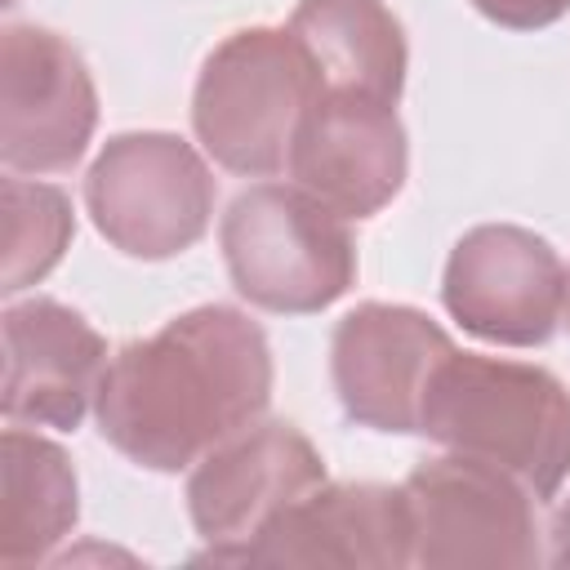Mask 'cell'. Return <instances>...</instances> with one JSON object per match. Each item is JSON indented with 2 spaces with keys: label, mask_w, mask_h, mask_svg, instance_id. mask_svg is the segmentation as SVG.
Wrapping results in <instances>:
<instances>
[{
  "label": "cell",
  "mask_w": 570,
  "mask_h": 570,
  "mask_svg": "<svg viewBox=\"0 0 570 570\" xmlns=\"http://www.w3.org/2000/svg\"><path fill=\"white\" fill-rule=\"evenodd\" d=\"M107 374L102 334L58 298L4 307V419L31 428H80Z\"/></svg>",
  "instance_id": "4fadbf2b"
},
{
  "label": "cell",
  "mask_w": 570,
  "mask_h": 570,
  "mask_svg": "<svg viewBox=\"0 0 570 570\" xmlns=\"http://www.w3.org/2000/svg\"><path fill=\"white\" fill-rule=\"evenodd\" d=\"M0 191H4V276H0V289L18 294L58 267V258L71 245L76 218H71V200L62 187L9 174Z\"/></svg>",
  "instance_id": "2e32d148"
},
{
  "label": "cell",
  "mask_w": 570,
  "mask_h": 570,
  "mask_svg": "<svg viewBox=\"0 0 570 570\" xmlns=\"http://www.w3.org/2000/svg\"><path fill=\"white\" fill-rule=\"evenodd\" d=\"M0 485H4L0 561L4 566L45 561L80 517V490L67 450L13 423L0 441Z\"/></svg>",
  "instance_id": "9a60e30c"
},
{
  "label": "cell",
  "mask_w": 570,
  "mask_h": 570,
  "mask_svg": "<svg viewBox=\"0 0 570 570\" xmlns=\"http://www.w3.org/2000/svg\"><path fill=\"white\" fill-rule=\"evenodd\" d=\"M316 485H325V459L294 423L272 419L227 436L196 463L187 481L191 525L209 543L200 561L232 566L236 552L254 543L272 517H281Z\"/></svg>",
  "instance_id": "52a82bcc"
},
{
  "label": "cell",
  "mask_w": 570,
  "mask_h": 570,
  "mask_svg": "<svg viewBox=\"0 0 570 570\" xmlns=\"http://www.w3.org/2000/svg\"><path fill=\"white\" fill-rule=\"evenodd\" d=\"M552 561L557 566H570V499L561 503V512L552 521Z\"/></svg>",
  "instance_id": "ac0fdd59"
},
{
  "label": "cell",
  "mask_w": 570,
  "mask_h": 570,
  "mask_svg": "<svg viewBox=\"0 0 570 570\" xmlns=\"http://www.w3.org/2000/svg\"><path fill=\"white\" fill-rule=\"evenodd\" d=\"M98 125L85 58L45 27L13 22L0 40V160L13 174L71 169Z\"/></svg>",
  "instance_id": "9c48e42d"
},
{
  "label": "cell",
  "mask_w": 570,
  "mask_h": 570,
  "mask_svg": "<svg viewBox=\"0 0 570 570\" xmlns=\"http://www.w3.org/2000/svg\"><path fill=\"white\" fill-rule=\"evenodd\" d=\"M227 276L263 312L307 316L343 298L356 281L347 218L298 183H258L240 191L218 227Z\"/></svg>",
  "instance_id": "3957f363"
},
{
  "label": "cell",
  "mask_w": 570,
  "mask_h": 570,
  "mask_svg": "<svg viewBox=\"0 0 570 570\" xmlns=\"http://www.w3.org/2000/svg\"><path fill=\"white\" fill-rule=\"evenodd\" d=\"M401 490L414 525V566H534L543 557L534 494L485 459L450 450L419 463Z\"/></svg>",
  "instance_id": "8992f818"
},
{
  "label": "cell",
  "mask_w": 570,
  "mask_h": 570,
  "mask_svg": "<svg viewBox=\"0 0 570 570\" xmlns=\"http://www.w3.org/2000/svg\"><path fill=\"white\" fill-rule=\"evenodd\" d=\"M316 80V94L392 102L405 89V31L383 0H303L285 27Z\"/></svg>",
  "instance_id": "5bb4252c"
},
{
  "label": "cell",
  "mask_w": 570,
  "mask_h": 570,
  "mask_svg": "<svg viewBox=\"0 0 570 570\" xmlns=\"http://www.w3.org/2000/svg\"><path fill=\"white\" fill-rule=\"evenodd\" d=\"M561 321L570 325V272H566V312H561Z\"/></svg>",
  "instance_id": "d6986e66"
},
{
  "label": "cell",
  "mask_w": 570,
  "mask_h": 570,
  "mask_svg": "<svg viewBox=\"0 0 570 570\" xmlns=\"http://www.w3.org/2000/svg\"><path fill=\"white\" fill-rule=\"evenodd\" d=\"M272 401V347L258 321L205 303L125 343L98 383V432L151 472H183L258 423Z\"/></svg>",
  "instance_id": "6da1fadb"
},
{
  "label": "cell",
  "mask_w": 570,
  "mask_h": 570,
  "mask_svg": "<svg viewBox=\"0 0 570 570\" xmlns=\"http://www.w3.org/2000/svg\"><path fill=\"white\" fill-rule=\"evenodd\" d=\"M214 174L205 156L165 129H134L102 142L85 174L94 227L129 258H174L191 249L214 218Z\"/></svg>",
  "instance_id": "5b68a950"
},
{
  "label": "cell",
  "mask_w": 570,
  "mask_h": 570,
  "mask_svg": "<svg viewBox=\"0 0 570 570\" xmlns=\"http://www.w3.org/2000/svg\"><path fill=\"white\" fill-rule=\"evenodd\" d=\"M410 147L392 102L316 94L289 147V178L343 218H370L405 187Z\"/></svg>",
  "instance_id": "7c38bea8"
},
{
  "label": "cell",
  "mask_w": 570,
  "mask_h": 570,
  "mask_svg": "<svg viewBox=\"0 0 570 570\" xmlns=\"http://www.w3.org/2000/svg\"><path fill=\"white\" fill-rule=\"evenodd\" d=\"M232 566H343L401 570L414 566V525L405 490L396 485H316L263 525Z\"/></svg>",
  "instance_id": "8fae6325"
},
{
  "label": "cell",
  "mask_w": 570,
  "mask_h": 570,
  "mask_svg": "<svg viewBox=\"0 0 570 570\" xmlns=\"http://www.w3.org/2000/svg\"><path fill=\"white\" fill-rule=\"evenodd\" d=\"M441 303L485 343L539 347L561 325L566 267L543 236L512 223H481L454 240Z\"/></svg>",
  "instance_id": "ba28073f"
},
{
  "label": "cell",
  "mask_w": 570,
  "mask_h": 570,
  "mask_svg": "<svg viewBox=\"0 0 570 570\" xmlns=\"http://www.w3.org/2000/svg\"><path fill=\"white\" fill-rule=\"evenodd\" d=\"M312 98L316 80L298 40L276 27H245L205 58L191 94V129L223 169L263 178L289 165Z\"/></svg>",
  "instance_id": "277c9868"
},
{
  "label": "cell",
  "mask_w": 570,
  "mask_h": 570,
  "mask_svg": "<svg viewBox=\"0 0 570 570\" xmlns=\"http://www.w3.org/2000/svg\"><path fill=\"white\" fill-rule=\"evenodd\" d=\"M419 432L512 472L534 499L570 476V387L543 365L454 347L432 370Z\"/></svg>",
  "instance_id": "7a4b0ae2"
},
{
  "label": "cell",
  "mask_w": 570,
  "mask_h": 570,
  "mask_svg": "<svg viewBox=\"0 0 570 570\" xmlns=\"http://www.w3.org/2000/svg\"><path fill=\"white\" fill-rule=\"evenodd\" d=\"M450 352V334L428 312L405 303H361L330 338L334 392L361 428L419 432L423 392Z\"/></svg>",
  "instance_id": "30bf717a"
},
{
  "label": "cell",
  "mask_w": 570,
  "mask_h": 570,
  "mask_svg": "<svg viewBox=\"0 0 570 570\" xmlns=\"http://www.w3.org/2000/svg\"><path fill=\"white\" fill-rule=\"evenodd\" d=\"M472 9L508 31H539V27H552L557 18H566L570 0H472Z\"/></svg>",
  "instance_id": "e0dca14e"
}]
</instances>
